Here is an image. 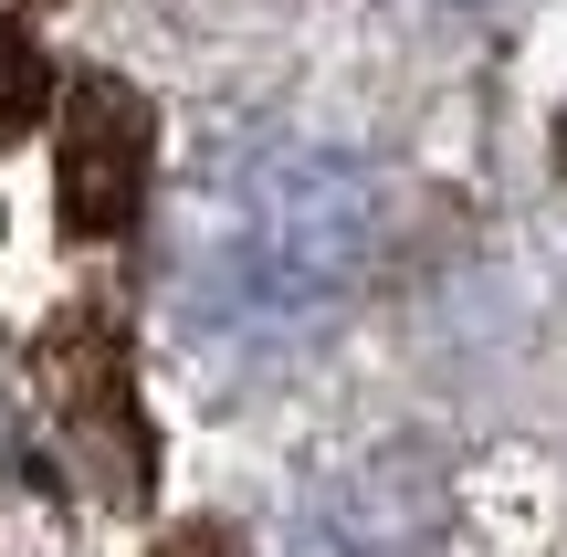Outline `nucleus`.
<instances>
[{"label": "nucleus", "mask_w": 567, "mask_h": 557, "mask_svg": "<svg viewBox=\"0 0 567 557\" xmlns=\"http://www.w3.org/2000/svg\"><path fill=\"white\" fill-rule=\"evenodd\" d=\"M53 168H63L74 231H116L126 210H137V189H147V105L126 95V84H74Z\"/></svg>", "instance_id": "nucleus-2"}, {"label": "nucleus", "mask_w": 567, "mask_h": 557, "mask_svg": "<svg viewBox=\"0 0 567 557\" xmlns=\"http://www.w3.org/2000/svg\"><path fill=\"white\" fill-rule=\"evenodd\" d=\"M368 252H379V179L347 147L274 137L200 189L179 231V306L210 337L284 348L358 295Z\"/></svg>", "instance_id": "nucleus-1"}]
</instances>
